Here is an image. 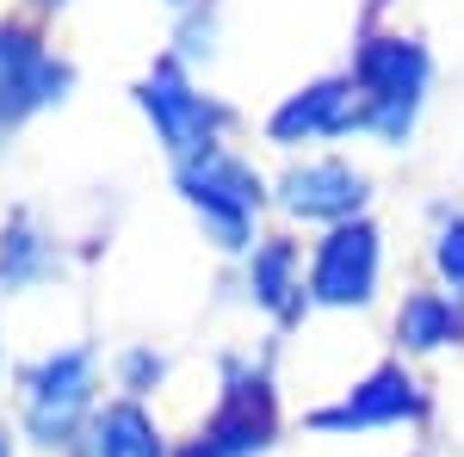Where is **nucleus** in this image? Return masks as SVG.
Here are the masks:
<instances>
[{"mask_svg": "<svg viewBox=\"0 0 464 457\" xmlns=\"http://www.w3.org/2000/svg\"><path fill=\"white\" fill-rule=\"evenodd\" d=\"M428 50L415 37H365L353 56V87H359V130L384 142H402L415 111H421V93H428Z\"/></svg>", "mask_w": 464, "mask_h": 457, "instance_id": "obj_1", "label": "nucleus"}, {"mask_svg": "<svg viewBox=\"0 0 464 457\" xmlns=\"http://www.w3.org/2000/svg\"><path fill=\"white\" fill-rule=\"evenodd\" d=\"M93 408V347L44 352L25 371V433L37 445H74V433Z\"/></svg>", "mask_w": 464, "mask_h": 457, "instance_id": "obj_2", "label": "nucleus"}, {"mask_svg": "<svg viewBox=\"0 0 464 457\" xmlns=\"http://www.w3.org/2000/svg\"><path fill=\"white\" fill-rule=\"evenodd\" d=\"M279 433V402H273V377L260 365H229L223 371V402L217 414L198 426V439L179 457H254L273 445Z\"/></svg>", "mask_w": 464, "mask_h": 457, "instance_id": "obj_3", "label": "nucleus"}, {"mask_svg": "<svg viewBox=\"0 0 464 457\" xmlns=\"http://www.w3.org/2000/svg\"><path fill=\"white\" fill-rule=\"evenodd\" d=\"M179 192H186V205L205 216V229H211L223 247H248V223L260 211V174H254L248 161H236L229 148H205V155H192V161H179Z\"/></svg>", "mask_w": 464, "mask_h": 457, "instance_id": "obj_4", "label": "nucleus"}, {"mask_svg": "<svg viewBox=\"0 0 464 457\" xmlns=\"http://www.w3.org/2000/svg\"><path fill=\"white\" fill-rule=\"evenodd\" d=\"M137 106L149 111L155 137L168 142L179 161H192V155L217 148L223 124H229V106L205 100V93H198V87H192V81L179 74V62H161V69L149 74L143 87H137Z\"/></svg>", "mask_w": 464, "mask_h": 457, "instance_id": "obj_5", "label": "nucleus"}, {"mask_svg": "<svg viewBox=\"0 0 464 457\" xmlns=\"http://www.w3.org/2000/svg\"><path fill=\"white\" fill-rule=\"evenodd\" d=\"M74 69L63 56L44 50V37L32 25H0V124H25L32 111L69 100Z\"/></svg>", "mask_w": 464, "mask_h": 457, "instance_id": "obj_6", "label": "nucleus"}, {"mask_svg": "<svg viewBox=\"0 0 464 457\" xmlns=\"http://www.w3.org/2000/svg\"><path fill=\"white\" fill-rule=\"evenodd\" d=\"M372 290H378V229L365 216H353L316 247L310 297L328 309H359V303H372Z\"/></svg>", "mask_w": 464, "mask_h": 457, "instance_id": "obj_7", "label": "nucleus"}, {"mask_svg": "<svg viewBox=\"0 0 464 457\" xmlns=\"http://www.w3.org/2000/svg\"><path fill=\"white\" fill-rule=\"evenodd\" d=\"M421 414H428L421 384H415L402 365H384V371H372L365 384L347 389V402L316 408L310 426H322V433H365V426H396V421H421Z\"/></svg>", "mask_w": 464, "mask_h": 457, "instance_id": "obj_8", "label": "nucleus"}, {"mask_svg": "<svg viewBox=\"0 0 464 457\" xmlns=\"http://www.w3.org/2000/svg\"><path fill=\"white\" fill-rule=\"evenodd\" d=\"M353 74H328V81H310L304 93H291L285 106L266 118V137L279 148H297V142H322L341 137L359 124V100H353Z\"/></svg>", "mask_w": 464, "mask_h": 457, "instance_id": "obj_9", "label": "nucleus"}, {"mask_svg": "<svg viewBox=\"0 0 464 457\" xmlns=\"http://www.w3.org/2000/svg\"><path fill=\"white\" fill-rule=\"evenodd\" d=\"M279 205L291 216H310V223H353L359 205H365V179L347 167V161H304L291 167L285 186H279Z\"/></svg>", "mask_w": 464, "mask_h": 457, "instance_id": "obj_10", "label": "nucleus"}, {"mask_svg": "<svg viewBox=\"0 0 464 457\" xmlns=\"http://www.w3.org/2000/svg\"><path fill=\"white\" fill-rule=\"evenodd\" d=\"M87 457H168V445L137 402H111L87 421Z\"/></svg>", "mask_w": 464, "mask_h": 457, "instance_id": "obj_11", "label": "nucleus"}, {"mask_svg": "<svg viewBox=\"0 0 464 457\" xmlns=\"http://www.w3.org/2000/svg\"><path fill=\"white\" fill-rule=\"evenodd\" d=\"M248 290H254V303H266L279 321H291L297 309H304V284H297V247L291 242H273L266 247H254V260H248Z\"/></svg>", "mask_w": 464, "mask_h": 457, "instance_id": "obj_12", "label": "nucleus"}, {"mask_svg": "<svg viewBox=\"0 0 464 457\" xmlns=\"http://www.w3.org/2000/svg\"><path fill=\"white\" fill-rule=\"evenodd\" d=\"M56 266V253L44 242V229L32 223V211H13L0 229V290H25Z\"/></svg>", "mask_w": 464, "mask_h": 457, "instance_id": "obj_13", "label": "nucleus"}, {"mask_svg": "<svg viewBox=\"0 0 464 457\" xmlns=\"http://www.w3.org/2000/svg\"><path fill=\"white\" fill-rule=\"evenodd\" d=\"M459 334H464V321H459L446 290H415L402 303V316H396V340L409 352H433V347H446V340H459Z\"/></svg>", "mask_w": 464, "mask_h": 457, "instance_id": "obj_14", "label": "nucleus"}, {"mask_svg": "<svg viewBox=\"0 0 464 457\" xmlns=\"http://www.w3.org/2000/svg\"><path fill=\"white\" fill-rule=\"evenodd\" d=\"M433 266H440L446 290L459 297V290H464V211L440 216V229H433Z\"/></svg>", "mask_w": 464, "mask_h": 457, "instance_id": "obj_15", "label": "nucleus"}, {"mask_svg": "<svg viewBox=\"0 0 464 457\" xmlns=\"http://www.w3.org/2000/svg\"><path fill=\"white\" fill-rule=\"evenodd\" d=\"M155 377H161V352H124V389L130 395H143Z\"/></svg>", "mask_w": 464, "mask_h": 457, "instance_id": "obj_16", "label": "nucleus"}, {"mask_svg": "<svg viewBox=\"0 0 464 457\" xmlns=\"http://www.w3.org/2000/svg\"><path fill=\"white\" fill-rule=\"evenodd\" d=\"M0 457H13V445H6V433H0Z\"/></svg>", "mask_w": 464, "mask_h": 457, "instance_id": "obj_17", "label": "nucleus"}, {"mask_svg": "<svg viewBox=\"0 0 464 457\" xmlns=\"http://www.w3.org/2000/svg\"><path fill=\"white\" fill-rule=\"evenodd\" d=\"M37 6H63V0H37Z\"/></svg>", "mask_w": 464, "mask_h": 457, "instance_id": "obj_18", "label": "nucleus"}, {"mask_svg": "<svg viewBox=\"0 0 464 457\" xmlns=\"http://www.w3.org/2000/svg\"><path fill=\"white\" fill-rule=\"evenodd\" d=\"M174 6H186V0H174Z\"/></svg>", "mask_w": 464, "mask_h": 457, "instance_id": "obj_19", "label": "nucleus"}]
</instances>
